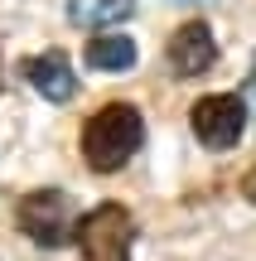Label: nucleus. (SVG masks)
Instances as JSON below:
<instances>
[{
    "instance_id": "f257e3e1",
    "label": "nucleus",
    "mask_w": 256,
    "mask_h": 261,
    "mask_svg": "<svg viewBox=\"0 0 256 261\" xmlns=\"http://www.w3.org/2000/svg\"><path fill=\"white\" fill-rule=\"evenodd\" d=\"M140 140H145L140 112L126 107V102H111V107H102V112L87 121L82 155H87V165H92L97 174H111V169H121L126 160L140 150Z\"/></svg>"
},
{
    "instance_id": "f03ea898",
    "label": "nucleus",
    "mask_w": 256,
    "mask_h": 261,
    "mask_svg": "<svg viewBox=\"0 0 256 261\" xmlns=\"http://www.w3.org/2000/svg\"><path fill=\"white\" fill-rule=\"evenodd\" d=\"M131 237H135V223L121 203H102L77 223L82 261H131Z\"/></svg>"
},
{
    "instance_id": "7ed1b4c3",
    "label": "nucleus",
    "mask_w": 256,
    "mask_h": 261,
    "mask_svg": "<svg viewBox=\"0 0 256 261\" xmlns=\"http://www.w3.org/2000/svg\"><path fill=\"white\" fill-rule=\"evenodd\" d=\"M19 227L34 237L39 247H63L68 237H77V213L73 198L63 189H39L19 203Z\"/></svg>"
},
{
    "instance_id": "20e7f679",
    "label": "nucleus",
    "mask_w": 256,
    "mask_h": 261,
    "mask_svg": "<svg viewBox=\"0 0 256 261\" xmlns=\"http://www.w3.org/2000/svg\"><path fill=\"white\" fill-rule=\"evenodd\" d=\"M247 130V102L232 92H218V97H203L193 102V136L203 140L208 150H232Z\"/></svg>"
},
{
    "instance_id": "39448f33",
    "label": "nucleus",
    "mask_w": 256,
    "mask_h": 261,
    "mask_svg": "<svg viewBox=\"0 0 256 261\" xmlns=\"http://www.w3.org/2000/svg\"><path fill=\"white\" fill-rule=\"evenodd\" d=\"M213 58H218V44H213V29L203 24V19H189V24L174 29V39H169V68L179 77L208 73Z\"/></svg>"
},
{
    "instance_id": "423d86ee",
    "label": "nucleus",
    "mask_w": 256,
    "mask_h": 261,
    "mask_svg": "<svg viewBox=\"0 0 256 261\" xmlns=\"http://www.w3.org/2000/svg\"><path fill=\"white\" fill-rule=\"evenodd\" d=\"M24 77L34 83V92H39V97H48V102H68V97H73V87H77L73 63H68L58 48H48V54L29 58V63H24Z\"/></svg>"
},
{
    "instance_id": "0eeeda50",
    "label": "nucleus",
    "mask_w": 256,
    "mask_h": 261,
    "mask_svg": "<svg viewBox=\"0 0 256 261\" xmlns=\"http://www.w3.org/2000/svg\"><path fill=\"white\" fill-rule=\"evenodd\" d=\"M87 63L102 73H126V68H135V44L126 34H97L87 44Z\"/></svg>"
},
{
    "instance_id": "6e6552de",
    "label": "nucleus",
    "mask_w": 256,
    "mask_h": 261,
    "mask_svg": "<svg viewBox=\"0 0 256 261\" xmlns=\"http://www.w3.org/2000/svg\"><path fill=\"white\" fill-rule=\"evenodd\" d=\"M126 15H131V5H116V0H111V5H97V10L73 5V19H77V24H82V19H87V24H102V19H126Z\"/></svg>"
},
{
    "instance_id": "1a4fd4ad",
    "label": "nucleus",
    "mask_w": 256,
    "mask_h": 261,
    "mask_svg": "<svg viewBox=\"0 0 256 261\" xmlns=\"http://www.w3.org/2000/svg\"><path fill=\"white\" fill-rule=\"evenodd\" d=\"M242 189H247V198H251V203H256V169H251V174H247V184H242Z\"/></svg>"
},
{
    "instance_id": "9d476101",
    "label": "nucleus",
    "mask_w": 256,
    "mask_h": 261,
    "mask_svg": "<svg viewBox=\"0 0 256 261\" xmlns=\"http://www.w3.org/2000/svg\"><path fill=\"white\" fill-rule=\"evenodd\" d=\"M251 107H256V63H251Z\"/></svg>"
}]
</instances>
